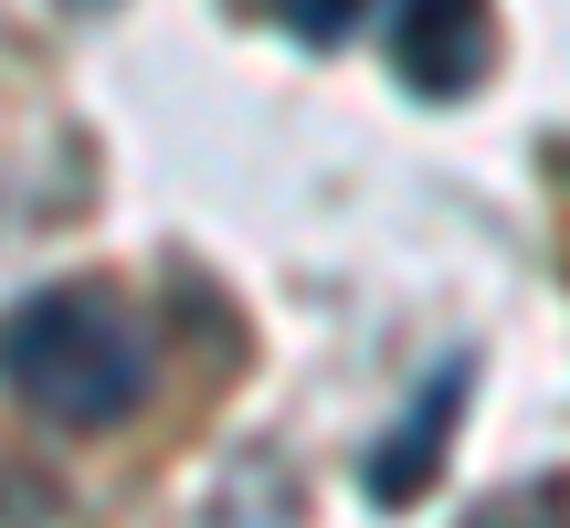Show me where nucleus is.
I'll use <instances>...</instances> for the list:
<instances>
[{
    "label": "nucleus",
    "mask_w": 570,
    "mask_h": 528,
    "mask_svg": "<svg viewBox=\"0 0 570 528\" xmlns=\"http://www.w3.org/2000/svg\"><path fill=\"white\" fill-rule=\"evenodd\" d=\"M0 381H11L21 412L96 433L148 402V339L96 285H42V296H21L0 317Z\"/></svg>",
    "instance_id": "nucleus-1"
},
{
    "label": "nucleus",
    "mask_w": 570,
    "mask_h": 528,
    "mask_svg": "<svg viewBox=\"0 0 570 528\" xmlns=\"http://www.w3.org/2000/svg\"><path fill=\"white\" fill-rule=\"evenodd\" d=\"M391 53L423 96H475L497 63V11L487 0H391Z\"/></svg>",
    "instance_id": "nucleus-2"
},
{
    "label": "nucleus",
    "mask_w": 570,
    "mask_h": 528,
    "mask_svg": "<svg viewBox=\"0 0 570 528\" xmlns=\"http://www.w3.org/2000/svg\"><path fill=\"white\" fill-rule=\"evenodd\" d=\"M465 381H475V360H444V381H433L423 402L391 423V444L370 454V497H381V508H412V497L444 476V444H454V412H465Z\"/></svg>",
    "instance_id": "nucleus-3"
},
{
    "label": "nucleus",
    "mask_w": 570,
    "mask_h": 528,
    "mask_svg": "<svg viewBox=\"0 0 570 528\" xmlns=\"http://www.w3.org/2000/svg\"><path fill=\"white\" fill-rule=\"evenodd\" d=\"M275 11H285V32H296V42H348V21H360L370 0H275Z\"/></svg>",
    "instance_id": "nucleus-4"
},
{
    "label": "nucleus",
    "mask_w": 570,
    "mask_h": 528,
    "mask_svg": "<svg viewBox=\"0 0 570 528\" xmlns=\"http://www.w3.org/2000/svg\"><path fill=\"white\" fill-rule=\"evenodd\" d=\"M63 11H106V0H63Z\"/></svg>",
    "instance_id": "nucleus-5"
}]
</instances>
